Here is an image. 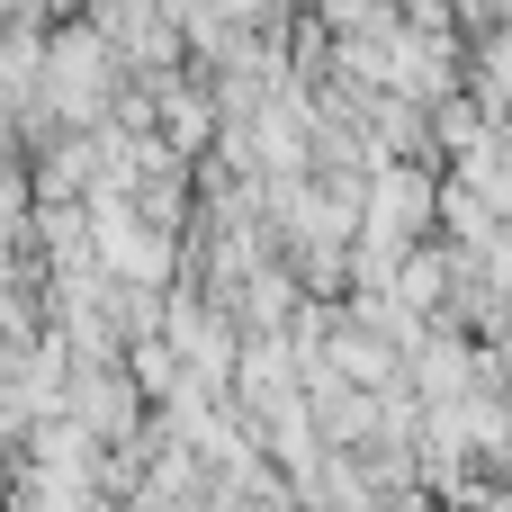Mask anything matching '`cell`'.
Segmentation results:
<instances>
[{"label":"cell","mask_w":512,"mask_h":512,"mask_svg":"<svg viewBox=\"0 0 512 512\" xmlns=\"http://www.w3.org/2000/svg\"><path fill=\"white\" fill-rule=\"evenodd\" d=\"M117 72H126V54L99 36V27H63V36H45V117L72 135V126H108L126 99H117Z\"/></svg>","instance_id":"6da1fadb"},{"label":"cell","mask_w":512,"mask_h":512,"mask_svg":"<svg viewBox=\"0 0 512 512\" xmlns=\"http://www.w3.org/2000/svg\"><path fill=\"white\" fill-rule=\"evenodd\" d=\"M477 63H486V108L504 117V108H512V18L486 36V45H477Z\"/></svg>","instance_id":"7a4b0ae2"},{"label":"cell","mask_w":512,"mask_h":512,"mask_svg":"<svg viewBox=\"0 0 512 512\" xmlns=\"http://www.w3.org/2000/svg\"><path fill=\"white\" fill-rule=\"evenodd\" d=\"M414 9H423V0H414Z\"/></svg>","instance_id":"3957f363"}]
</instances>
